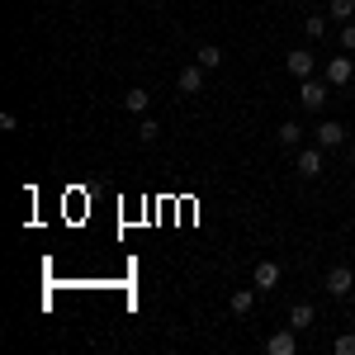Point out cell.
I'll list each match as a JSON object with an SVG mask.
<instances>
[{
	"label": "cell",
	"mask_w": 355,
	"mask_h": 355,
	"mask_svg": "<svg viewBox=\"0 0 355 355\" xmlns=\"http://www.w3.org/2000/svg\"><path fill=\"white\" fill-rule=\"evenodd\" d=\"M322 166H327V152L313 142V147H299V157H294V171H299L303 180H318L322 175Z\"/></svg>",
	"instance_id": "1"
},
{
	"label": "cell",
	"mask_w": 355,
	"mask_h": 355,
	"mask_svg": "<svg viewBox=\"0 0 355 355\" xmlns=\"http://www.w3.org/2000/svg\"><path fill=\"white\" fill-rule=\"evenodd\" d=\"M327 90H331V81L327 76H322V81H318V76H308V81H299V100H303V110H322V105H327Z\"/></svg>",
	"instance_id": "2"
},
{
	"label": "cell",
	"mask_w": 355,
	"mask_h": 355,
	"mask_svg": "<svg viewBox=\"0 0 355 355\" xmlns=\"http://www.w3.org/2000/svg\"><path fill=\"white\" fill-rule=\"evenodd\" d=\"M313 142H318L322 152H336V147H346V123H336V119H322V123L313 128Z\"/></svg>",
	"instance_id": "3"
},
{
	"label": "cell",
	"mask_w": 355,
	"mask_h": 355,
	"mask_svg": "<svg viewBox=\"0 0 355 355\" xmlns=\"http://www.w3.org/2000/svg\"><path fill=\"white\" fill-rule=\"evenodd\" d=\"M322 284H327V294H331V299H346V294L355 289V275H351V266H331Z\"/></svg>",
	"instance_id": "4"
},
{
	"label": "cell",
	"mask_w": 355,
	"mask_h": 355,
	"mask_svg": "<svg viewBox=\"0 0 355 355\" xmlns=\"http://www.w3.org/2000/svg\"><path fill=\"white\" fill-rule=\"evenodd\" d=\"M266 351H270V355H299V331H294V327H279V331H270Z\"/></svg>",
	"instance_id": "5"
},
{
	"label": "cell",
	"mask_w": 355,
	"mask_h": 355,
	"mask_svg": "<svg viewBox=\"0 0 355 355\" xmlns=\"http://www.w3.org/2000/svg\"><path fill=\"white\" fill-rule=\"evenodd\" d=\"M322 76H327L331 85H351V76H355V62H351L346 53H336V57L327 62V71H322Z\"/></svg>",
	"instance_id": "6"
},
{
	"label": "cell",
	"mask_w": 355,
	"mask_h": 355,
	"mask_svg": "<svg viewBox=\"0 0 355 355\" xmlns=\"http://www.w3.org/2000/svg\"><path fill=\"white\" fill-rule=\"evenodd\" d=\"M284 67H289V76L308 81V76L318 71V57H313V53H289V57H284Z\"/></svg>",
	"instance_id": "7"
},
{
	"label": "cell",
	"mask_w": 355,
	"mask_h": 355,
	"mask_svg": "<svg viewBox=\"0 0 355 355\" xmlns=\"http://www.w3.org/2000/svg\"><path fill=\"white\" fill-rule=\"evenodd\" d=\"M175 85H180V95H199V90H204V67H199V62H194V67H180Z\"/></svg>",
	"instance_id": "8"
},
{
	"label": "cell",
	"mask_w": 355,
	"mask_h": 355,
	"mask_svg": "<svg viewBox=\"0 0 355 355\" xmlns=\"http://www.w3.org/2000/svg\"><path fill=\"white\" fill-rule=\"evenodd\" d=\"M251 279H256L261 294H270L275 284H279V266H275V261H256V275H251Z\"/></svg>",
	"instance_id": "9"
},
{
	"label": "cell",
	"mask_w": 355,
	"mask_h": 355,
	"mask_svg": "<svg viewBox=\"0 0 355 355\" xmlns=\"http://www.w3.org/2000/svg\"><path fill=\"white\" fill-rule=\"evenodd\" d=\"M313 322H318V313H313V303H294V308H289V327H294V331H308Z\"/></svg>",
	"instance_id": "10"
},
{
	"label": "cell",
	"mask_w": 355,
	"mask_h": 355,
	"mask_svg": "<svg viewBox=\"0 0 355 355\" xmlns=\"http://www.w3.org/2000/svg\"><path fill=\"white\" fill-rule=\"evenodd\" d=\"M194 62H199L204 71H218V67H223V53H218V43H204V48L194 53Z\"/></svg>",
	"instance_id": "11"
},
{
	"label": "cell",
	"mask_w": 355,
	"mask_h": 355,
	"mask_svg": "<svg viewBox=\"0 0 355 355\" xmlns=\"http://www.w3.org/2000/svg\"><path fill=\"white\" fill-rule=\"evenodd\" d=\"M256 294H261L256 284H251V289H237V294H232V313H237V318H246V313L256 308Z\"/></svg>",
	"instance_id": "12"
},
{
	"label": "cell",
	"mask_w": 355,
	"mask_h": 355,
	"mask_svg": "<svg viewBox=\"0 0 355 355\" xmlns=\"http://www.w3.org/2000/svg\"><path fill=\"white\" fill-rule=\"evenodd\" d=\"M147 105H152V90H128L123 95V110L128 114H147Z\"/></svg>",
	"instance_id": "13"
},
{
	"label": "cell",
	"mask_w": 355,
	"mask_h": 355,
	"mask_svg": "<svg viewBox=\"0 0 355 355\" xmlns=\"http://www.w3.org/2000/svg\"><path fill=\"white\" fill-rule=\"evenodd\" d=\"M327 15L336 19V24H351V19H355V0H331Z\"/></svg>",
	"instance_id": "14"
},
{
	"label": "cell",
	"mask_w": 355,
	"mask_h": 355,
	"mask_svg": "<svg viewBox=\"0 0 355 355\" xmlns=\"http://www.w3.org/2000/svg\"><path fill=\"white\" fill-rule=\"evenodd\" d=\"M275 137H279L284 147H299V142H303V128L294 123V119H289V123H279V128H275Z\"/></svg>",
	"instance_id": "15"
},
{
	"label": "cell",
	"mask_w": 355,
	"mask_h": 355,
	"mask_svg": "<svg viewBox=\"0 0 355 355\" xmlns=\"http://www.w3.org/2000/svg\"><path fill=\"white\" fill-rule=\"evenodd\" d=\"M303 33L308 38H327V15H308L303 19Z\"/></svg>",
	"instance_id": "16"
},
{
	"label": "cell",
	"mask_w": 355,
	"mask_h": 355,
	"mask_svg": "<svg viewBox=\"0 0 355 355\" xmlns=\"http://www.w3.org/2000/svg\"><path fill=\"white\" fill-rule=\"evenodd\" d=\"M157 137H162V123L142 114V123H137V142H157Z\"/></svg>",
	"instance_id": "17"
},
{
	"label": "cell",
	"mask_w": 355,
	"mask_h": 355,
	"mask_svg": "<svg viewBox=\"0 0 355 355\" xmlns=\"http://www.w3.org/2000/svg\"><path fill=\"white\" fill-rule=\"evenodd\" d=\"M331 351L336 355H355V331H341V336L331 341Z\"/></svg>",
	"instance_id": "18"
},
{
	"label": "cell",
	"mask_w": 355,
	"mask_h": 355,
	"mask_svg": "<svg viewBox=\"0 0 355 355\" xmlns=\"http://www.w3.org/2000/svg\"><path fill=\"white\" fill-rule=\"evenodd\" d=\"M341 53H355V19L341 24Z\"/></svg>",
	"instance_id": "19"
},
{
	"label": "cell",
	"mask_w": 355,
	"mask_h": 355,
	"mask_svg": "<svg viewBox=\"0 0 355 355\" xmlns=\"http://www.w3.org/2000/svg\"><path fill=\"white\" fill-rule=\"evenodd\" d=\"M15 128H19V119H15L10 110H5V114H0V133H15Z\"/></svg>",
	"instance_id": "20"
},
{
	"label": "cell",
	"mask_w": 355,
	"mask_h": 355,
	"mask_svg": "<svg viewBox=\"0 0 355 355\" xmlns=\"http://www.w3.org/2000/svg\"><path fill=\"white\" fill-rule=\"evenodd\" d=\"M346 157H351V166H355V137H351V147H346Z\"/></svg>",
	"instance_id": "21"
}]
</instances>
